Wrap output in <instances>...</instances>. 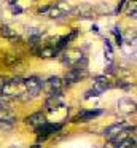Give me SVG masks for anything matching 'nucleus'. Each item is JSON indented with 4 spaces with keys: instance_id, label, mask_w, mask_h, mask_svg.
Masks as SVG:
<instances>
[{
    "instance_id": "6",
    "label": "nucleus",
    "mask_w": 137,
    "mask_h": 148,
    "mask_svg": "<svg viewBox=\"0 0 137 148\" xmlns=\"http://www.w3.org/2000/svg\"><path fill=\"white\" fill-rule=\"evenodd\" d=\"M43 123H46V118H45V115L41 112H37V113H32L30 116H27L25 118V124L27 126H32V127H38L40 124H43Z\"/></svg>"
},
{
    "instance_id": "5",
    "label": "nucleus",
    "mask_w": 137,
    "mask_h": 148,
    "mask_svg": "<svg viewBox=\"0 0 137 148\" xmlns=\"http://www.w3.org/2000/svg\"><path fill=\"white\" fill-rule=\"evenodd\" d=\"M102 113H104V110H83V112H80L78 115H76V121H89V119H94L97 118V116H101Z\"/></svg>"
},
{
    "instance_id": "11",
    "label": "nucleus",
    "mask_w": 137,
    "mask_h": 148,
    "mask_svg": "<svg viewBox=\"0 0 137 148\" xmlns=\"http://www.w3.org/2000/svg\"><path fill=\"white\" fill-rule=\"evenodd\" d=\"M113 34H115V37H116V43L118 45H123V38H121V32H120V29H118V27H115L113 29Z\"/></svg>"
},
{
    "instance_id": "15",
    "label": "nucleus",
    "mask_w": 137,
    "mask_h": 148,
    "mask_svg": "<svg viewBox=\"0 0 137 148\" xmlns=\"http://www.w3.org/2000/svg\"><path fill=\"white\" fill-rule=\"evenodd\" d=\"M32 148H40V145H34V147H32Z\"/></svg>"
},
{
    "instance_id": "8",
    "label": "nucleus",
    "mask_w": 137,
    "mask_h": 148,
    "mask_svg": "<svg viewBox=\"0 0 137 148\" xmlns=\"http://www.w3.org/2000/svg\"><path fill=\"white\" fill-rule=\"evenodd\" d=\"M112 86H113V84H112L105 77H97V78H96V81H94V89H96V91H99L101 94L104 92V91L110 89Z\"/></svg>"
},
{
    "instance_id": "10",
    "label": "nucleus",
    "mask_w": 137,
    "mask_h": 148,
    "mask_svg": "<svg viewBox=\"0 0 137 148\" xmlns=\"http://www.w3.org/2000/svg\"><path fill=\"white\" fill-rule=\"evenodd\" d=\"M105 51H107V59L112 62V59H113V48H112L108 40H105Z\"/></svg>"
},
{
    "instance_id": "14",
    "label": "nucleus",
    "mask_w": 137,
    "mask_h": 148,
    "mask_svg": "<svg viewBox=\"0 0 137 148\" xmlns=\"http://www.w3.org/2000/svg\"><path fill=\"white\" fill-rule=\"evenodd\" d=\"M21 8H19V7H13V13H21Z\"/></svg>"
},
{
    "instance_id": "13",
    "label": "nucleus",
    "mask_w": 137,
    "mask_h": 148,
    "mask_svg": "<svg viewBox=\"0 0 137 148\" xmlns=\"http://www.w3.org/2000/svg\"><path fill=\"white\" fill-rule=\"evenodd\" d=\"M124 3H126V0H121V3L116 7V10H115V13H120L121 10H123V7H124Z\"/></svg>"
},
{
    "instance_id": "12",
    "label": "nucleus",
    "mask_w": 137,
    "mask_h": 148,
    "mask_svg": "<svg viewBox=\"0 0 137 148\" xmlns=\"http://www.w3.org/2000/svg\"><path fill=\"white\" fill-rule=\"evenodd\" d=\"M91 96H94V97H97V96H101V92H99V91H96V89H91V91H88V92H86V99H89V97Z\"/></svg>"
},
{
    "instance_id": "1",
    "label": "nucleus",
    "mask_w": 137,
    "mask_h": 148,
    "mask_svg": "<svg viewBox=\"0 0 137 148\" xmlns=\"http://www.w3.org/2000/svg\"><path fill=\"white\" fill-rule=\"evenodd\" d=\"M22 83V94L24 96L21 99H34V97L38 96L40 89L43 88V80L38 77H29V78H24L21 80Z\"/></svg>"
},
{
    "instance_id": "2",
    "label": "nucleus",
    "mask_w": 137,
    "mask_h": 148,
    "mask_svg": "<svg viewBox=\"0 0 137 148\" xmlns=\"http://www.w3.org/2000/svg\"><path fill=\"white\" fill-rule=\"evenodd\" d=\"M62 129V124L61 123H43V124H40L38 127H35V132H37L38 135H43V137H46V135H50V134H54V132H57V131H61Z\"/></svg>"
},
{
    "instance_id": "9",
    "label": "nucleus",
    "mask_w": 137,
    "mask_h": 148,
    "mask_svg": "<svg viewBox=\"0 0 137 148\" xmlns=\"http://www.w3.org/2000/svg\"><path fill=\"white\" fill-rule=\"evenodd\" d=\"M2 35L6 37V38H11V40H18V35H16V34L13 32L8 26H3L2 27Z\"/></svg>"
},
{
    "instance_id": "4",
    "label": "nucleus",
    "mask_w": 137,
    "mask_h": 148,
    "mask_svg": "<svg viewBox=\"0 0 137 148\" xmlns=\"http://www.w3.org/2000/svg\"><path fill=\"white\" fill-rule=\"evenodd\" d=\"M14 124H16V116L13 113H8V112L0 113V129L10 131V129L14 127Z\"/></svg>"
},
{
    "instance_id": "7",
    "label": "nucleus",
    "mask_w": 137,
    "mask_h": 148,
    "mask_svg": "<svg viewBox=\"0 0 137 148\" xmlns=\"http://www.w3.org/2000/svg\"><path fill=\"white\" fill-rule=\"evenodd\" d=\"M123 129H126V124H124V123H115V124L108 126V127L105 129L104 135H105V137H108V138H113L115 135H118Z\"/></svg>"
},
{
    "instance_id": "3",
    "label": "nucleus",
    "mask_w": 137,
    "mask_h": 148,
    "mask_svg": "<svg viewBox=\"0 0 137 148\" xmlns=\"http://www.w3.org/2000/svg\"><path fill=\"white\" fill-rule=\"evenodd\" d=\"M43 84L46 86L48 96H61V92H62V83H61V80L57 77H51Z\"/></svg>"
}]
</instances>
